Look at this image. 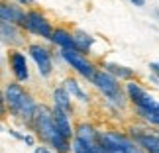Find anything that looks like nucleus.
<instances>
[{"mask_svg":"<svg viewBox=\"0 0 159 153\" xmlns=\"http://www.w3.org/2000/svg\"><path fill=\"white\" fill-rule=\"evenodd\" d=\"M157 18H159V10H157Z\"/></svg>","mask_w":159,"mask_h":153,"instance_id":"26","label":"nucleus"},{"mask_svg":"<svg viewBox=\"0 0 159 153\" xmlns=\"http://www.w3.org/2000/svg\"><path fill=\"white\" fill-rule=\"evenodd\" d=\"M126 94H128V98L136 104L138 110H142V112H151V114H159V100L153 98L151 94H148L136 81H130L126 84Z\"/></svg>","mask_w":159,"mask_h":153,"instance_id":"5","label":"nucleus"},{"mask_svg":"<svg viewBox=\"0 0 159 153\" xmlns=\"http://www.w3.org/2000/svg\"><path fill=\"white\" fill-rule=\"evenodd\" d=\"M71 38H73V49L79 53H87L94 43V38L89 35L87 32H75L71 34Z\"/></svg>","mask_w":159,"mask_h":153,"instance_id":"15","label":"nucleus"},{"mask_svg":"<svg viewBox=\"0 0 159 153\" xmlns=\"http://www.w3.org/2000/svg\"><path fill=\"white\" fill-rule=\"evenodd\" d=\"M51 116H53V124L55 128H57V132L63 136L65 139H73V136H75V132H73V126H71V118H69V114H65L63 110H59V108H55L51 110Z\"/></svg>","mask_w":159,"mask_h":153,"instance_id":"14","label":"nucleus"},{"mask_svg":"<svg viewBox=\"0 0 159 153\" xmlns=\"http://www.w3.org/2000/svg\"><path fill=\"white\" fill-rule=\"evenodd\" d=\"M20 2H22V4H32L34 0H20Z\"/></svg>","mask_w":159,"mask_h":153,"instance_id":"24","label":"nucleus"},{"mask_svg":"<svg viewBox=\"0 0 159 153\" xmlns=\"http://www.w3.org/2000/svg\"><path fill=\"white\" fill-rule=\"evenodd\" d=\"M0 102H4V98H2V92H0Z\"/></svg>","mask_w":159,"mask_h":153,"instance_id":"25","label":"nucleus"},{"mask_svg":"<svg viewBox=\"0 0 159 153\" xmlns=\"http://www.w3.org/2000/svg\"><path fill=\"white\" fill-rule=\"evenodd\" d=\"M55 45H59L61 49H73V38H71V34L67 32V29H53V34H51V38H49Z\"/></svg>","mask_w":159,"mask_h":153,"instance_id":"18","label":"nucleus"},{"mask_svg":"<svg viewBox=\"0 0 159 153\" xmlns=\"http://www.w3.org/2000/svg\"><path fill=\"white\" fill-rule=\"evenodd\" d=\"M22 28L28 29L30 34H35V35H39V38H45V39H49L51 34H53V28H51L49 20L38 10H28L26 12V18H24V26Z\"/></svg>","mask_w":159,"mask_h":153,"instance_id":"6","label":"nucleus"},{"mask_svg":"<svg viewBox=\"0 0 159 153\" xmlns=\"http://www.w3.org/2000/svg\"><path fill=\"white\" fill-rule=\"evenodd\" d=\"M8 63H10V69H12V75H14L16 83H24L30 79V71H28V61H26V55L18 49H12L8 53Z\"/></svg>","mask_w":159,"mask_h":153,"instance_id":"11","label":"nucleus"},{"mask_svg":"<svg viewBox=\"0 0 159 153\" xmlns=\"http://www.w3.org/2000/svg\"><path fill=\"white\" fill-rule=\"evenodd\" d=\"M90 83H93L94 87L98 88L100 92L104 94V96H106V98L112 102V104H116L118 108H124V106H126V94H124V90L120 88L118 81H116L112 75H108L104 69L96 71Z\"/></svg>","mask_w":159,"mask_h":153,"instance_id":"4","label":"nucleus"},{"mask_svg":"<svg viewBox=\"0 0 159 153\" xmlns=\"http://www.w3.org/2000/svg\"><path fill=\"white\" fill-rule=\"evenodd\" d=\"M130 2H132L134 6H139V8H142V6L145 4V0H130Z\"/></svg>","mask_w":159,"mask_h":153,"instance_id":"23","label":"nucleus"},{"mask_svg":"<svg viewBox=\"0 0 159 153\" xmlns=\"http://www.w3.org/2000/svg\"><path fill=\"white\" fill-rule=\"evenodd\" d=\"M100 143L104 153H145L130 136L122 132H100Z\"/></svg>","mask_w":159,"mask_h":153,"instance_id":"3","label":"nucleus"},{"mask_svg":"<svg viewBox=\"0 0 159 153\" xmlns=\"http://www.w3.org/2000/svg\"><path fill=\"white\" fill-rule=\"evenodd\" d=\"M65 92L71 96V98H77V100H81V102H89L90 98H89V94L84 92V90L81 88V84H79L75 79H65Z\"/></svg>","mask_w":159,"mask_h":153,"instance_id":"17","label":"nucleus"},{"mask_svg":"<svg viewBox=\"0 0 159 153\" xmlns=\"http://www.w3.org/2000/svg\"><path fill=\"white\" fill-rule=\"evenodd\" d=\"M30 128L35 132V136H38L41 142L47 143L49 147H53L57 153H69L71 151V142L65 139L57 132V128L53 124L51 110L47 106H43V104H38V106H35V112L32 116Z\"/></svg>","mask_w":159,"mask_h":153,"instance_id":"1","label":"nucleus"},{"mask_svg":"<svg viewBox=\"0 0 159 153\" xmlns=\"http://www.w3.org/2000/svg\"><path fill=\"white\" fill-rule=\"evenodd\" d=\"M24 18H26V12H24V8L20 4L8 2V0H0V22L14 24V26L22 28Z\"/></svg>","mask_w":159,"mask_h":153,"instance_id":"10","label":"nucleus"},{"mask_svg":"<svg viewBox=\"0 0 159 153\" xmlns=\"http://www.w3.org/2000/svg\"><path fill=\"white\" fill-rule=\"evenodd\" d=\"M53 106L63 110L65 114H71L73 112V104H71V96L65 92V88H55L53 90Z\"/></svg>","mask_w":159,"mask_h":153,"instance_id":"16","label":"nucleus"},{"mask_svg":"<svg viewBox=\"0 0 159 153\" xmlns=\"http://www.w3.org/2000/svg\"><path fill=\"white\" fill-rule=\"evenodd\" d=\"M71 149H73V153H104V151H96V149H90V147H87L84 143L77 142V139H73V143H71Z\"/></svg>","mask_w":159,"mask_h":153,"instance_id":"20","label":"nucleus"},{"mask_svg":"<svg viewBox=\"0 0 159 153\" xmlns=\"http://www.w3.org/2000/svg\"><path fill=\"white\" fill-rule=\"evenodd\" d=\"M0 43L10 45V47H20L26 43V38H24L22 28L14 26V24H6L0 22Z\"/></svg>","mask_w":159,"mask_h":153,"instance_id":"12","label":"nucleus"},{"mask_svg":"<svg viewBox=\"0 0 159 153\" xmlns=\"http://www.w3.org/2000/svg\"><path fill=\"white\" fill-rule=\"evenodd\" d=\"M104 71L108 73V75H112L116 81L118 79H132L134 77V71L132 69H128V67L124 65H118V63H104Z\"/></svg>","mask_w":159,"mask_h":153,"instance_id":"19","label":"nucleus"},{"mask_svg":"<svg viewBox=\"0 0 159 153\" xmlns=\"http://www.w3.org/2000/svg\"><path fill=\"white\" fill-rule=\"evenodd\" d=\"M149 69H151V73H153V75H157V81H159V63H149Z\"/></svg>","mask_w":159,"mask_h":153,"instance_id":"21","label":"nucleus"},{"mask_svg":"<svg viewBox=\"0 0 159 153\" xmlns=\"http://www.w3.org/2000/svg\"><path fill=\"white\" fill-rule=\"evenodd\" d=\"M61 57H63L67 63H69L73 69L79 73V75H83L84 79L93 81V77H94V73H96V67L90 63L87 57H84V53H79L75 49H63V51H61Z\"/></svg>","mask_w":159,"mask_h":153,"instance_id":"7","label":"nucleus"},{"mask_svg":"<svg viewBox=\"0 0 159 153\" xmlns=\"http://www.w3.org/2000/svg\"><path fill=\"white\" fill-rule=\"evenodd\" d=\"M2 98H4V104H6V112H10L18 122L30 126L32 116L35 112V106H38V102L34 100V96L30 94L20 83L14 81V83H8L4 87Z\"/></svg>","mask_w":159,"mask_h":153,"instance_id":"2","label":"nucleus"},{"mask_svg":"<svg viewBox=\"0 0 159 153\" xmlns=\"http://www.w3.org/2000/svg\"><path fill=\"white\" fill-rule=\"evenodd\" d=\"M34 153H53L49 147H43V145H39V147H35V151Z\"/></svg>","mask_w":159,"mask_h":153,"instance_id":"22","label":"nucleus"},{"mask_svg":"<svg viewBox=\"0 0 159 153\" xmlns=\"http://www.w3.org/2000/svg\"><path fill=\"white\" fill-rule=\"evenodd\" d=\"M75 139H77V142H81V143H84L90 149L104 151V149H102V143H100V132H96L90 124H87V122H83V124L77 126Z\"/></svg>","mask_w":159,"mask_h":153,"instance_id":"8","label":"nucleus"},{"mask_svg":"<svg viewBox=\"0 0 159 153\" xmlns=\"http://www.w3.org/2000/svg\"><path fill=\"white\" fill-rule=\"evenodd\" d=\"M139 147L145 153H159V133L151 132V130H134V133L130 136Z\"/></svg>","mask_w":159,"mask_h":153,"instance_id":"13","label":"nucleus"},{"mask_svg":"<svg viewBox=\"0 0 159 153\" xmlns=\"http://www.w3.org/2000/svg\"><path fill=\"white\" fill-rule=\"evenodd\" d=\"M30 55H32V59L35 61V65H38V71L41 77H49L53 73V61H51V53L45 49V47H41L38 43H32L28 47Z\"/></svg>","mask_w":159,"mask_h":153,"instance_id":"9","label":"nucleus"}]
</instances>
